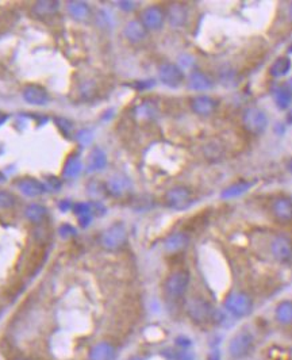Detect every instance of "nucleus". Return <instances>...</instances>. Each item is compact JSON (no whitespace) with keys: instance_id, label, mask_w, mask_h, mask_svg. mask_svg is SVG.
I'll return each instance as SVG.
<instances>
[{"instance_id":"34","label":"nucleus","mask_w":292,"mask_h":360,"mask_svg":"<svg viewBox=\"0 0 292 360\" xmlns=\"http://www.w3.org/2000/svg\"><path fill=\"white\" fill-rule=\"evenodd\" d=\"M119 7L123 10H133L135 7L134 1H119Z\"/></svg>"},{"instance_id":"32","label":"nucleus","mask_w":292,"mask_h":360,"mask_svg":"<svg viewBox=\"0 0 292 360\" xmlns=\"http://www.w3.org/2000/svg\"><path fill=\"white\" fill-rule=\"evenodd\" d=\"M77 138H79V141H80L83 145L90 144L92 139V133L88 131V130H82V131L79 133V135H77Z\"/></svg>"},{"instance_id":"13","label":"nucleus","mask_w":292,"mask_h":360,"mask_svg":"<svg viewBox=\"0 0 292 360\" xmlns=\"http://www.w3.org/2000/svg\"><path fill=\"white\" fill-rule=\"evenodd\" d=\"M216 106H218V102H216L214 98L207 95L196 96V98H194L191 102L192 111H194L195 114H197V116L201 117L211 116V114L216 110Z\"/></svg>"},{"instance_id":"30","label":"nucleus","mask_w":292,"mask_h":360,"mask_svg":"<svg viewBox=\"0 0 292 360\" xmlns=\"http://www.w3.org/2000/svg\"><path fill=\"white\" fill-rule=\"evenodd\" d=\"M15 198L8 191H0V209H10L14 206Z\"/></svg>"},{"instance_id":"27","label":"nucleus","mask_w":292,"mask_h":360,"mask_svg":"<svg viewBox=\"0 0 292 360\" xmlns=\"http://www.w3.org/2000/svg\"><path fill=\"white\" fill-rule=\"evenodd\" d=\"M273 96H275V102H276V105H278L279 109L286 110V109H288V107L291 106L292 94L288 91L286 87L276 88L275 92H273Z\"/></svg>"},{"instance_id":"28","label":"nucleus","mask_w":292,"mask_h":360,"mask_svg":"<svg viewBox=\"0 0 292 360\" xmlns=\"http://www.w3.org/2000/svg\"><path fill=\"white\" fill-rule=\"evenodd\" d=\"M187 19V11L182 4H173L169 8V20L173 26H182Z\"/></svg>"},{"instance_id":"5","label":"nucleus","mask_w":292,"mask_h":360,"mask_svg":"<svg viewBox=\"0 0 292 360\" xmlns=\"http://www.w3.org/2000/svg\"><path fill=\"white\" fill-rule=\"evenodd\" d=\"M165 202L173 210H186L192 205V192L190 188L176 186L165 194Z\"/></svg>"},{"instance_id":"39","label":"nucleus","mask_w":292,"mask_h":360,"mask_svg":"<svg viewBox=\"0 0 292 360\" xmlns=\"http://www.w3.org/2000/svg\"><path fill=\"white\" fill-rule=\"evenodd\" d=\"M290 19H291V22H292V4H291V7H290Z\"/></svg>"},{"instance_id":"18","label":"nucleus","mask_w":292,"mask_h":360,"mask_svg":"<svg viewBox=\"0 0 292 360\" xmlns=\"http://www.w3.org/2000/svg\"><path fill=\"white\" fill-rule=\"evenodd\" d=\"M188 86L194 91H207L212 87V80L206 73L200 72V71H194L188 79Z\"/></svg>"},{"instance_id":"37","label":"nucleus","mask_w":292,"mask_h":360,"mask_svg":"<svg viewBox=\"0 0 292 360\" xmlns=\"http://www.w3.org/2000/svg\"><path fill=\"white\" fill-rule=\"evenodd\" d=\"M286 88H287L288 91H290V92H291V94H292V77H291V79H290V80H288L287 84H286Z\"/></svg>"},{"instance_id":"4","label":"nucleus","mask_w":292,"mask_h":360,"mask_svg":"<svg viewBox=\"0 0 292 360\" xmlns=\"http://www.w3.org/2000/svg\"><path fill=\"white\" fill-rule=\"evenodd\" d=\"M242 123L249 133L259 135L267 129L268 117L260 109H248L242 116Z\"/></svg>"},{"instance_id":"11","label":"nucleus","mask_w":292,"mask_h":360,"mask_svg":"<svg viewBox=\"0 0 292 360\" xmlns=\"http://www.w3.org/2000/svg\"><path fill=\"white\" fill-rule=\"evenodd\" d=\"M273 217L282 224L292 222V199L288 197L276 198L272 203Z\"/></svg>"},{"instance_id":"25","label":"nucleus","mask_w":292,"mask_h":360,"mask_svg":"<svg viewBox=\"0 0 292 360\" xmlns=\"http://www.w3.org/2000/svg\"><path fill=\"white\" fill-rule=\"evenodd\" d=\"M291 58L287 56H280L273 61L272 67H271V75L273 77L286 76L291 69Z\"/></svg>"},{"instance_id":"1","label":"nucleus","mask_w":292,"mask_h":360,"mask_svg":"<svg viewBox=\"0 0 292 360\" xmlns=\"http://www.w3.org/2000/svg\"><path fill=\"white\" fill-rule=\"evenodd\" d=\"M186 310H187L188 317L196 324H204L210 321L214 316L212 306L201 297L190 298L186 303Z\"/></svg>"},{"instance_id":"9","label":"nucleus","mask_w":292,"mask_h":360,"mask_svg":"<svg viewBox=\"0 0 292 360\" xmlns=\"http://www.w3.org/2000/svg\"><path fill=\"white\" fill-rule=\"evenodd\" d=\"M271 253L273 259L280 263H287L292 259V242L286 236L279 235L271 242Z\"/></svg>"},{"instance_id":"10","label":"nucleus","mask_w":292,"mask_h":360,"mask_svg":"<svg viewBox=\"0 0 292 360\" xmlns=\"http://www.w3.org/2000/svg\"><path fill=\"white\" fill-rule=\"evenodd\" d=\"M165 19L164 10L158 5H149L142 12H141V22L144 24L146 30H157L160 29Z\"/></svg>"},{"instance_id":"2","label":"nucleus","mask_w":292,"mask_h":360,"mask_svg":"<svg viewBox=\"0 0 292 360\" xmlns=\"http://www.w3.org/2000/svg\"><path fill=\"white\" fill-rule=\"evenodd\" d=\"M188 284H190V274L184 269H179L168 276L164 284V290L171 299H179L186 294Z\"/></svg>"},{"instance_id":"20","label":"nucleus","mask_w":292,"mask_h":360,"mask_svg":"<svg viewBox=\"0 0 292 360\" xmlns=\"http://www.w3.org/2000/svg\"><path fill=\"white\" fill-rule=\"evenodd\" d=\"M250 187H252V183L245 182V180L233 183L231 186L226 187L225 190L222 191V198H223V199H234V198L244 195L245 192L250 190Z\"/></svg>"},{"instance_id":"26","label":"nucleus","mask_w":292,"mask_h":360,"mask_svg":"<svg viewBox=\"0 0 292 360\" xmlns=\"http://www.w3.org/2000/svg\"><path fill=\"white\" fill-rule=\"evenodd\" d=\"M46 209L42 206V205H38V203H33V205H29L26 207L24 210V216L26 218L29 220L30 222H34V224H38L41 222L46 217Z\"/></svg>"},{"instance_id":"12","label":"nucleus","mask_w":292,"mask_h":360,"mask_svg":"<svg viewBox=\"0 0 292 360\" xmlns=\"http://www.w3.org/2000/svg\"><path fill=\"white\" fill-rule=\"evenodd\" d=\"M23 99L33 106H45L50 102V96L43 87L38 84H30L24 87Z\"/></svg>"},{"instance_id":"23","label":"nucleus","mask_w":292,"mask_h":360,"mask_svg":"<svg viewBox=\"0 0 292 360\" xmlns=\"http://www.w3.org/2000/svg\"><path fill=\"white\" fill-rule=\"evenodd\" d=\"M107 164V159H105L104 152L99 148H95L90 154V159H88V171L90 172H95V171H100L105 167Z\"/></svg>"},{"instance_id":"7","label":"nucleus","mask_w":292,"mask_h":360,"mask_svg":"<svg viewBox=\"0 0 292 360\" xmlns=\"http://www.w3.org/2000/svg\"><path fill=\"white\" fill-rule=\"evenodd\" d=\"M127 240V233H126L125 226L122 224H114L108 229H105L104 233L101 235V245L105 249H118L125 244Z\"/></svg>"},{"instance_id":"17","label":"nucleus","mask_w":292,"mask_h":360,"mask_svg":"<svg viewBox=\"0 0 292 360\" xmlns=\"http://www.w3.org/2000/svg\"><path fill=\"white\" fill-rule=\"evenodd\" d=\"M131 187V183L126 176H120V175H115L107 182L105 184V190L110 192L114 197H120L125 192H127Z\"/></svg>"},{"instance_id":"40","label":"nucleus","mask_w":292,"mask_h":360,"mask_svg":"<svg viewBox=\"0 0 292 360\" xmlns=\"http://www.w3.org/2000/svg\"><path fill=\"white\" fill-rule=\"evenodd\" d=\"M290 52H291V53H292V48H291V49H290Z\"/></svg>"},{"instance_id":"6","label":"nucleus","mask_w":292,"mask_h":360,"mask_svg":"<svg viewBox=\"0 0 292 360\" xmlns=\"http://www.w3.org/2000/svg\"><path fill=\"white\" fill-rule=\"evenodd\" d=\"M254 339L249 332L237 333L229 344V354L234 359H242L249 354L253 348Z\"/></svg>"},{"instance_id":"14","label":"nucleus","mask_w":292,"mask_h":360,"mask_svg":"<svg viewBox=\"0 0 292 360\" xmlns=\"http://www.w3.org/2000/svg\"><path fill=\"white\" fill-rule=\"evenodd\" d=\"M188 244H190V236L184 232H178L165 239L164 249L167 250L168 253H178L180 250L186 249Z\"/></svg>"},{"instance_id":"36","label":"nucleus","mask_w":292,"mask_h":360,"mask_svg":"<svg viewBox=\"0 0 292 360\" xmlns=\"http://www.w3.org/2000/svg\"><path fill=\"white\" fill-rule=\"evenodd\" d=\"M7 120H8V114H5L3 111H0V125H3Z\"/></svg>"},{"instance_id":"38","label":"nucleus","mask_w":292,"mask_h":360,"mask_svg":"<svg viewBox=\"0 0 292 360\" xmlns=\"http://www.w3.org/2000/svg\"><path fill=\"white\" fill-rule=\"evenodd\" d=\"M288 169H290V171L292 172V159L290 160V161H288Z\"/></svg>"},{"instance_id":"41","label":"nucleus","mask_w":292,"mask_h":360,"mask_svg":"<svg viewBox=\"0 0 292 360\" xmlns=\"http://www.w3.org/2000/svg\"><path fill=\"white\" fill-rule=\"evenodd\" d=\"M134 360H139V359H134Z\"/></svg>"},{"instance_id":"31","label":"nucleus","mask_w":292,"mask_h":360,"mask_svg":"<svg viewBox=\"0 0 292 360\" xmlns=\"http://www.w3.org/2000/svg\"><path fill=\"white\" fill-rule=\"evenodd\" d=\"M91 206L88 203H77L73 206V212L76 213L79 218L80 217H86V216H91Z\"/></svg>"},{"instance_id":"35","label":"nucleus","mask_w":292,"mask_h":360,"mask_svg":"<svg viewBox=\"0 0 292 360\" xmlns=\"http://www.w3.org/2000/svg\"><path fill=\"white\" fill-rule=\"evenodd\" d=\"M73 231H75V229H72L71 226H68V225L63 226V228H61V236L67 237L68 235H75V232Z\"/></svg>"},{"instance_id":"24","label":"nucleus","mask_w":292,"mask_h":360,"mask_svg":"<svg viewBox=\"0 0 292 360\" xmlns=\"http://www.w3.org/2000/svg\"><path fill=\"white\" fill-rule=\"evenodd\" d=\"M60 7V1H52V0H43V1H37L33 5V12L37 16H49L57 12Z\"/></svg>"},{"instance_id":"8","label":"nucleus","mask_w":292,"mask_h":360,"mask_svg":"<svg viewBox=\"0 0 292 360\" xmlns=\"http://www.w3.org/2000/svg\"><path fill=\"white\" fill-rule=\"evenodd\" d=\"M158 76L163 84L171 88H178L184 82V73L176 64L165 63L158 69Z\"/></svg>"},{"instance_id":"3","label":"nucleus","mask_w":292,"mask_h":360,"mask_svg":"<svg viewBox=\"0 0 292 360\" xmlns=\"http://www.w3.org/2000/svg\"><path fill=\"white\" fill-rule=\"evenodd\" d=\"M223 306L233 317L242 318L252 310V299L245 293H231L225 298Z\"/></svg>"},{"instance_id":"22","label":"nucleus","mask_w":292,"mask_h":360,"mask_svg":"<svg viewBox=\"0 0 292 360\" xmlns=\"http://www.w3.org/2000/svg\"><path fill=\"white\" fill-rule=\"evenodd\" d=\"M275 317L282 325L292 324V301H283L276 307Z\"/></svg>"},{"instance_id":"21","label":"nucleus","mask_w":292,"mask_h":360,"mask_svg":"<svg viewBox=\"0 0 292 360\" xmlns=\"http://www.w3.org/2000/svg\"><path fill=\"white\" fill-rule=\"evenodd\" d=\"M68 12L76 20H86L91 15L90 7L84 1H69L68 3Z\"/></svg>"},{"instance_id":"19","label":"nucleus","mask_w":292,"mask_h":360,"mask_svg":"<svg viewBox=\"0 0 292 360\" xmlns=\"http://www.w3.org/2000/svg\"><path fill=\"white\" fill-rule=\"evenodd\" d=\"M114 358L115 348L105 341L97 343L90 352V360H114Z\"/></svg>"},{"instance_id":"29","label":"nucleus","mask_w":292,"mask_h":360,"mask_svg":"<svg viewBox=\"0 0 292 360\" xmlns=\"http://www.w3.org/2000/svg\"><path fill=\"white\" fill-rule=\"evenodd\" d=\"M82 171V161L77 156H72L69 157L65 164V168H64V176L68 179L76 178L77 175Z\"/></svg>"},{"instance_id":"15","label":"nucleus","mask_w":292,"mask_h":360,"mask_svg":"<svg viewBox=\"0 0 292 360\" xmlns=\"http://www.w3.org/2000/svg\"><path fill=\"white\" fill-rule=\"evenodd\" d=\"M123 34H125V37L129 39L130 42L138 43L146 38L148 30H146V27H145L144 24H142L141 20L133 19V20H130L129 23L125 26V29H123Z\"/></svg>"},{"instance_id":"33","label":"nucleus","mask_w":292,"mask_h":360,"mask_svg":"<svg viewBox=\"0 0 292 360\" xmlns=\"http://www.w3.org/2000/svg\"><path fill=\"white\" fill-rule=\"evenodd\" d=\"M60 186H61V183H60V180L56 178H49L48 179V182H46V187L50 188V190H53V191H57L58 188H60Z\"/></svg>"},{"instance_id":"16","label":"nucleus","mask_w":292,"mask_h":360,"mask_svg":"<svg viewBox=\"0 0 292 360\" xmlns=\"http://www.w3.org/2000/svg\"><path fill=\"white\" fill-rule=\"evenodd\" d=\"M16 186L19 188V191L24 194L26 197H38L41 195L46 187L43 186L42 183L38 182L37 179L34 178H22L16 182Z\"/></svg>"}]
</instances>
